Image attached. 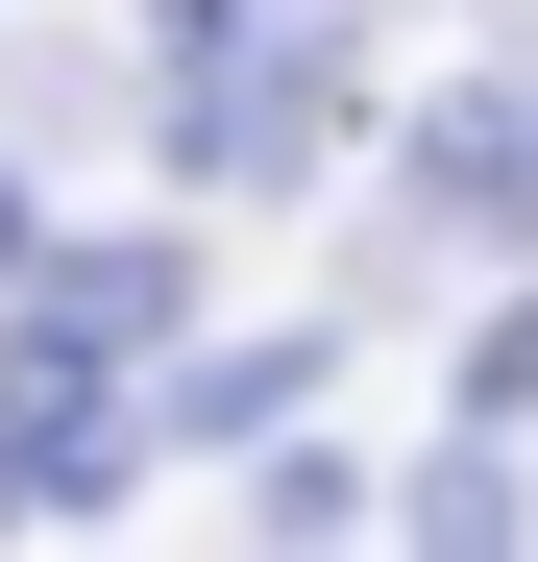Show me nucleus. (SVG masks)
<instances>
[{
  "mask_svg": "<svg viewBox=\"0 0 538 562\" xmlns=\"http://www.w3.org/2000/svg\"><path fill=\"white\" fill-rule=\"evenodd\" d=\"M416 171H440V196H538V99H466V123H440Z\"/></svg>",
  "mask_w": 538,
  "mask_h": 562,
  "instance_id": "f257e3e1",
  "label": "nucleus"
}]
</instances>
